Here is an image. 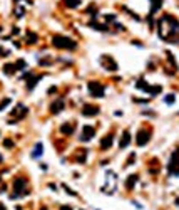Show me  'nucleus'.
I'll return each instance as SVG.
<instances>
[{
	"instance_id": "f257e3e1",
	"label": "nucleus",
	"mask_w": 179,
	"mask_h": 210,
	"mask_svg": "<svg viewBox=\"0 0 179 210\" xmlns=\"http://www.w3.org/2000/svg\"><path fill=\"white\" fill-rule=\"evenodd\" d=\"M52 44L59 49H69V51H72V49L77 47V42L72 41V39H69V37H64V35H54Z\"/></svg>"
},
{
	"instance_id": "f03ea898",
	"label": "nucleus",
	"mask_w": 179,
	"mask_h": 210,
	"mask_svg": "<svg viewBox=\"0 0 179 210\" xmlns=\"http://www.w3.org/2000/svg\"><path fill=\"white\" fill-rule=\"evenodd\" d=\"M117 188V176L114 171H107L106 173V183H104V187H102V192L104 193H114Z\"/></svg>"
},
{
	"instance_id": "7ed1b4c3",
	"label": "nucleus",
	"mask_w": 179,
	"mask_h": 210,
	"mask_svg": "<svg viewBox=\"0 0 179 210\" xmlns=\"http://www.w3.org/2000/svg\"><path fill=\"white\" fill-rule=\"evenodd\" d=\"M27 193H29V188H27V180H25V178H22V176L15 178V180H13V195H12V198L27 195Z\"/></svg>"
},
{
	"instance_id": "20e7f679",
	"label": "nucleus",
	"mask_w": 179,
	"mask_h": 210,
	"mask_svg": "<svg viewBox=\"0 0 179 210\" xmlns=\"http://www.w3.org/2000/svg\"><path fill=\"white\" fill-rule=\"evenodd\" d=\"M167 171H169V175H173V176L179 175V148L176 150L173 153V156H171L169 165H167Z\"/></svg>"
},
{
	"instance_id": "39448f33",
	"label": "nucleus",
	"mask_w": 179,
	"mask_h": 210,
	"mask_svg": "<svg viewBox=\"0 0 179 210\" xmlns=\"http://www.w3.org/2000/svg\"><path fill=\"white\" fill-rule=\"evenodd\" d=\"M87 88H89V93H91V96H94V98H102V96H104V93H106L104 86H102L100 82H97V81H91Z\"/></svg>"
},
{
	"instance_id": "423d86ee",
	"label": "nucleus",
	"mask_w": 179,
	"mask_h": 210,
	"mask_svg": "<svg viewBox=\"0 0 179 210\" xmlns=\"http://www.w3.org/2000/svg\"><path fill=\"white\" fill-rule=\"evenodd\" d=\"M100 64H102V66H104V69H107V71H117V69H119L117 62L114 61V59H112L109 54L100 55Z\"/></svg>"
},
{
	"instance_id": "0eeeda50",
	"label": "nucleus",
	"mask_w": 179,
	"mask_h": 210,
	"mask_svg": "<svg viewBox=\"0 0 179 210\" xmlns=\"http://www.w3.org/2000/svg\"><path fill=\"white\" fill-rule=\"evenodd\" d=\"M25 114H27V108L24 106V104H17V106L12 109V113H10L12 119H10L8 123H17L15 121V118H24Z\"/></svg>"
},
{
	"instance_id": "6e6552de",
	"label": "nucleus",
	"mask_w": 179,
	"mask_h": 210,
	"mask_svg": "<svg viewBox=\"0 0 179 210\" xmlns=\"http://www.w3.org/2000/svg\"><path fill=\"white\" fill-rule=\"evenodd\" d=\"M149 140H151V131L149 129H141L139 133H137V136H136V143L139 146H144Z\"/></svg>"
},
{
	"instance_id": "1a4fd4ad",
	"label": "nucleus",
	"mask_w": 179,
	"mask_h": 210,
	"mask_svg": "<svg viewBox=\"0 0 179 210\" xmlns=\"http://www.w3.org/2000/svg\"><path fill=\"white\" fill-rule=\"evenodd\" d=\"M94 135H95V129L92 128V126H84L82 128V135L79 136L80 141H89V140H92Z\"/></svg>"
},
{
	"instance_id": "9d476101",
	"label": "nucleus",
	"mask_w": 179,
	"mask_h": 210,
	"mask_svg": "<svg viewBox=\"0 0 179 210\" xmlns=\"http://www.w3.org/2000/svg\"><path fill=\"white\" fill-rule=\"evenodd\" d=\"M64 108H65L64 99H57V101H54L52 104H50V113H52V114H57V113H60Z\"/></svg>"
},
{
	"instance_id": "9b49d317",
	"label": "nucleus",
	"mask_w": 179,
	"mask_h": 210,
	"mask_svg": "<svg viewBox=\"0 0 179 210\" xmlns=\"http://www.w3.org/2000/svg\"><path fill=\"white\" fill-rule=\"evenodd\" d=\"M82 114L84 116H95V114H99V108L94 106V104H86V106L82 108Z\"/></svg>"
},
{
	"instance_id": "f8f14e48",
	"label": "nucleus",
	"mask_w": 179,
	"mask_h": 210,
	"mask_svg": "<svg viewBox=\"0 0 179 210\" xmlns=\"http://www.w3.org/2000/svg\"><path fill=\"white\" fill-rule=\"evenodd\" d=\"M74 129H75V123H64L62 126H60V133H64V135H72Z\"/></svg>"
},
{
	"instance_id": "ddd939ff",
	"label": "nucleus",
	"mask_w": 179,
	"mask_h": 210,
	"mask_svg": "<svg viewBox=\"0 0 179 210\" xmlns=\"http://www.w3.org/2000/svg\"><path fill=\"white\" fill-rule=\"evenodd\" d=\"M114 143V135H107L106 138H102V141H100V148L102 150H109L112 146Z\"/></svg>"
},
{
	"instance_id": "4468645a",
	"label": "nucleus",
	"mask_w": 179,
	"mask_h": 210,
	"mask_svg": "<svg viewBox=\"0 0 179 210\" xmlns=\"http://www.w3.org/2000/svg\"><path fill=\"white\" fill-rule=\"evenodd\" d=\"M129 143H131V133H129V131H124V133H122V138H120V141H119V148H126Z\"/></svg>"
},
{
	"instance_id": "2eb2a0df",
	"label": "nucleus",
	"mask_w": 179,
	"mask_h": 210,
	"mask_svg": "<svg viewBox=\"0 0 179 210\" xmlns=\"http://www.w3.org/2000/svg\"><path fill=\"white\" fill-rule=\"evenodd\" d=\"M137 180H139V176L136 175V173H132V175H131V176L126 180V188H127V190H132L134 185L137 183Z\"/></svg>"
},
{
	"instance_id": "dca6fc26",
	"label": "nucleus",
	"mask_w": 179,
	"mask_h": 210,
	"mask_svg": "<svg viewBox=\"0 0 179 210\" xmlns=\"http://www.w3.org/2000/svg\"><path fill=\"white\" fill-rule=\"evenodd\" d=\"M86 158H87V150H77V153H75V162L77 163H86Z\"/></svg>"
},
{
	"instance_id": "f3484780",
	"label": "nucleus",
	"mask_w": 179,
	"mask_h": 210,
	"mask_svg": "<svg viewBox=\"0 0 179 210\" xmlns=\"http://www.w3.org/2000/svg\"><path fill=\"white\" fill-rule=\"evenodd\" d=\"M40 79H42V76H30V77H29V82H27V88L33 89V86H35Z\"/></svg>"
},
{
	"instance_id": "a211bd4d",
	"label": "nucleus",
	"mask_w": 179,
	"mask_h": 210,
	"mask_svg": "<svg viewBox=\"0 0 179 210\" xmlns=\"http://www.w3.org/2000/svg\"><path fill=\"white\" fill-rule=\"evenodd\" d=\"M42 148H44L42 143H37L35 148H33V151H32V158H39V156H42V151H44Z\"/></svg>"
},
{
	"instance_id": "6ab92c4d",
	"label": "nucleus",
	"mask_w": 179,
	"mask_h": 210,
	"mask_svg": "<svg viewBox=\"0 0 179 210\" xmlns=\"http://www.w3.org/2000/svg\"><path fill=\"white\" fill-rule=\"evenodd\" d=\"M15 71H17L15 64H5V66H3V72H5V74H13Z\"/></svg>"
},
{
	"instance_id": "aec40b11",
	"label": "nucleus",
	"mask_w": 179,
	"mask_h": 210,
	"mask_svg": "<svg viewBox=\"0 0 179 210\" xmlns=\"http://www.w3.org/2000/svg\"><path fill=\"white\" fill-rule=\"evenodd\" d=\"M161 91H162L161 86H149V88L146 89V93H149V94H159Z\"/></svg>"
},
{
	"instance_id": "412c9836",
	"label": "nucleus",
	"mask_w": 179,
	"mask_h": 210,
	"mask_svg": "<svg viewBox=\"0 0 179 210\" xmlns=\"http://www.w3.org/2000/svg\"><path fill=\"white\" fill-rule=\"evenodd\" d=\"M35 42H37V34L27 32V44H35Z\"/></svg>"
},
{
	"instance_id": "4be33fe9",
	"label": "nucleus",
	"mask_w": 179,
	"mask_h": 210,
	"mask_svg": "<svg viewBox=\"0 0 179 210\" xmlns=\"http://www.w3.org/2000/svg\"><path fill=\"white\" fill-rule=\"evenodd\" d=\"M15 67H17V71H24V69H27V62L19 59V61L15 62Z\"/></svg>"
},
{
	"instance_id": "5701e85b",
	"label": "nucleus",
	"mask_w": 179,
	"mask_h": 210,
	"mask_svg": "<svg viewBox=\"0 0 179 210\" xmlns=\"http://www.w3.org/2000/svg\"><path fill=\"white\" fill-rule=\"evenodd\" d=\"M64 4H65L67 7L74 8V7H77V5L80 4V0H64Z\"/></svg>"
},
{
	"instance_id": "b1692460",
	"label": "nucleus",
	"mask_w": 179,
	"mask_h": 210,
	"mask_svg": "<svg viewBox=\"0 0 179 210\" xmlns=\"http://www.w3.org/2000/svg\"><path fill=\"white\" fill-rule=\"evenodd\" d=\"M91 27L92 29H97V30H107V25H100V24H95V22H91Z\"/></svg>"
},
{
	"instance_id": "393cba45",
	"label": "nucleus",
	"mask_w": 179,
	"mask_h": 210,
	"mask_svg": "<svg viewBox=\"0 0 179 210\" xmlns=\"http://www.w3.org/2000/svg\"><path fill=\"white\" fill-rule=\"evenodd\" d=\"M164 101H166L167 104H173V103L176 101V96H174V94H171V96H166V99H164Z\"/></svg>"
},
{
	"instance_id": "a878e982",
	"label": "nucleus",
	"mask_w": 179,
	"mask_h": 210,
	"mask_svg": "<svg viewBox=\"0 0 179 210\" xmlns=\"http://www.w3.org/2000/svg\"><path fill=\"white\" fill-rule=\"evenodd\" d=\"M3 146H5V148H13V141L12 140H5V141H3Z\"/></svg>"
},
{
	"instance_id": "bb28decb",
	"label": "nucleus",
	"mask_w": 179,
	"mask_h": 210,
	"mask_svg": "<svg viewBox=\"0 0 179 210\" xmlns=\"http://www.w3.org/2000/svg\"><path fill=\"white\" fill-rule=\"evenodd\" d=\"M24 14H25L24 8H15V15H17V17H24Z\"/></svg>"
},
{
	"instance_id": "cd10ccee",
	"label": "nucleus",
	"mask_w": 179,
	"mask_h": 210,
	"mask_svg": "<svg viewBox=\"0 0 179 210\" xmlns=\"http://www.w3.org/2000/svg\"><path fill=\"white\" fill-rule=\"evenodd\" d=\"M62 188L65 190V192H67V193H69V195H74V197L77 195V193H75V192H72V190L69 188V187H67V185H62Z\"/></svg>"
},
{
	"instance_id": "c85d7f7f",
	"label": "nucleus",
	"mask_w": 179,
	"mask_h": 210,
	"mask_svg": "<svg viewBox=\"0 0 179 210\" xmlns=\"http://www.w3.org/2000/svg\"><path fill=\"white\" fill-rule=\"evenodd\" d=\"M8 54H10V51H7V49H2V47H0V57H7Z\"/></svg>"
},
{
	"instance_id": "c756f323",
	"label": "nucleus",
	"mask_w": 179,
	"mask_h": 210,
	"mask_svg": "<svg viewBox=\"0 0 179 210\" xmlns=\"http://www.w3.org/2000/svg\"><path fill=\"white\" fill-rule=\"evenodd\" d=\"M7 104H10V99H3V101L0 103V109H3L7 106Z\"/></svg>"
},
{
	"instance_id": "7c9ffc66",
	"label": "nucleus",
	"mask_w": 179,
	"mask_h": 210,
	"mask_svg": "<svg viewBox=\"0 0 179 210\" xmlns=\"http://www.w3.org/2000/svg\"><path fill=\"white\" fill-rule=\"evenodd\" d=\"M134 160H136V155L132 153V155H131L129 158H127V165H132V163H134Z\"/></svg>"
},
{
	"instance_id": "2f4dec72",
	"label": "nucleus",
	"mask_w": 179,
	"mask_h": 210,
	"mask_svg": "<svg viewBox=\"0 0 179 210\" xmlns=\"http://www.w3.org/2000/svg\"><path fill=\"white\" fill-rule=\"evenodd\" d=\"M60 210H72L69 205H64V207H60Z\"/></svg>"
},
{
	"instance_id": "473e14b6",
	"label": "nucleus",
	"mask_w": 179,
	"mask_h": 210,
	"mask_svg": "<svg viewBox=\"0 0 179 210\" xmlns=\"http://www.w3.org/2000/svg\"><path fill=\"white\" fill-rule=\"evenodd\" d=\"M0 210H7V209H5V205H3V203H0Z\"/></svg>"
},
{
	"instance_id": "72a5a7b5",
	"label": "nucleus",
	"mask_w": 179,
	"mask_h": 210,
	"mask_svg": "<svg viewBox=\"0 0 179 210\" xmlns=\"http://www.w3.org/2000/svg\"><path fill=\"white\" fill-rule=\"evenodd\" d=\"M0 162H2V156H0Z\"/></svg>"
},
{
	"instance_id": "f704fd0d",
	"label": "nucleus",
	"mask_w": 179,
	"mask_h": 210,
	"mask_svg": "<svg viewBox=\"0 0 179 210\" xmlns=\"http://www.w3.org/2000/svg\"><path fill=\"white\" fill-rule=\"evenodd\" d=\"M42 210H47V209H42Z\"/></svg>"
}]
</instances>
